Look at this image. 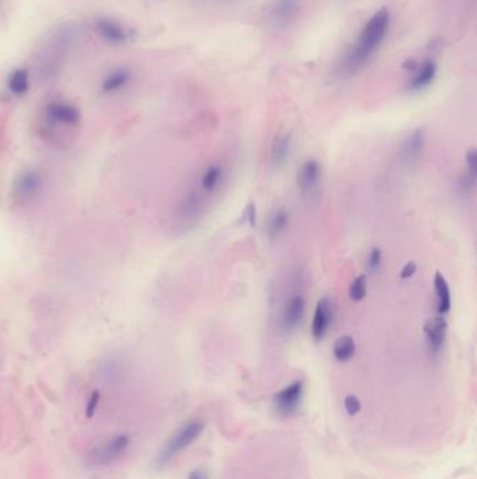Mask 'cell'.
Segmentation results:
<instances>
[{"label":"cell","mask_w":477,"mask_h":479,"mask_svg":"<svg viewBox=\"0 0 477 479\" xmlns=\"http://www.w3.org/2000/svg\"><path fill=\"white\" fill-rule=\"evenodd\" d=\"M390 16L386 9L377 11L363 28L356 48L349 55L346 69L349 73H356L381 45L389 30Z\"/></svg>","instance_id":"obj_1"},{"label":"cell","mask_w":477,"mask_h":479,"mask_svg":"<svg viewBox=\"0 0 477 479\" xmlns=\"http://www.w3.org/2000/svg\"><path fill=\"white\" fill-rule=\"evenodd\" d=\"M203 429H204V424L199 419H193V421L184 424L167 440V443L163 446V448L157 454L155 467L157 468L167 467L180 453L187 450L192 443H194L200 437Z\"/></svg>","instance_id":"obj_2"},{"label":"cell","mask_w":477,"mask_h":479,"mask_svg":"<svg viewBox=\"0 0 477 479\" xmlns=\"http://www.w3.org/2000/svg\"><path fill=\"white\" fill-rule=\"evenodd\" d=\"M44 118L48 127H50L52 129H56V128L70 129V128H77L80 125L82 112L75 104L69 101L55 99V101H50L45 107Z\"/></svg>","instance_id":"obj_3"},{"label":"cell","mask_w":477,"mask_h":479,"mask_svg":"<svg viewBox=\"0 0 477 479\" xmlns=\"http://www.w3.org/2000/svg\"><path fill=\"white\" fill-rule=\"evenodd\" d=\"M44 184H45V177L40 170L27 168L14 178L13 185H11V196L16 202H20V203L30 202L41 193Z\"/></svg>","instance_id":"obj_4"},{"label":"cell","mask_w":477,"mask_h":479,"mask_svg":"<svg viewBox=\"0 0 477 479\" xmlns=\"http://www.w3.org/2000/svg\"><path fill=\"white\" fill-rule=\"evenodd\" d=\"M131 438L126 434H119L92 453V463L96 465H109L116 461L129 447Z\"/></svg>","instance_id":"obj_5"},{"label":"cell","mask_w":477,"mask_h":479,"mask_svg":"<svg viewBox=\"0 0 477 479\" xmlns=\"http://www.w3.org/2000/svg\"><path fill=\"white\" fill-rule=\"evenodd\" d=\"M302 397H304V383L301 380L294 382L275 395V407L278 412H280L285 416L294 415L302 404Z\"/></svg>","instance_id":"obj_6"},{"label":"cell","mask_w":477,"mask_h":479,"mask_svg":"<svg viewBox=\"0 0 477 479\" xmlns=\"http://www.w3.org/2000/svg\"><path fill=\"white\" fill-rule=\"evenodd\" d=\"M334 306L329 297H322L315 307L314 320H312V336L317 340H322L331 325L334 324Z\"/></svg>","instance_id":"obj_7"},{"label":"cell","mask_w":477,"mask_h":479,"mask_svg":"<svg viewBox=\"0 0 477 479\" xmlns=\"http://www.w3.org/2000/svg\"><path fill=\"white\" fill-rule=\"evenodd\" d=\"M97 33L109 44L121 45L129 41L131 33L118 21L108 18V17H99L96 20Z\"/></svg>","instance_id":"obj_8"},{"label":"cell","mask_w":477,"mask_h":479,"mask_svg":"<svg viewBox=\"0 0 477 479\" xmlns=\"http://www.w3.org/2000/svg\"><path fill=\"white\" fill-rule=\"evenodd\" d=\"M446 320L442 316L432 317L424 325V334L427 338L429 352L432 355H438L442 350L445 336H446Z\"/></svg>","instance_id":"obj_9"},{"label":"cell","mask_w":477,"mask_h":479,"mask_svg":"<svg viewBox=\"0 0 477 479\" xmlns=\"http://www.w3.org/2000/svg\"><path fill=\"white\" fill-rule=\"evenodd\" d=\"M321 178V166L317 160H307L298 171V188L304 196L317 190Z\"/></svg>","instance_id":"obj_10"},{"label":"cell","mask_w":477,"mask_h":479,"mask_svg":"<svg viewBox=\"0 0 477 479\" xmlns=\"http://www.w3.org/2000/svg\"><path fill=\"white\" fill-rule=\"evenodd\" d=\"M305 314V300L302 296H292L285 306L282 314V324L286 331H294L302 323Z\"/></svg>","instance_id":"obj_11"},{"label":"cell","mask_w":477,"mask_h":479,"mask_svg":"<svg viewBox=\"0 0 477 479\" xmlns=\"http://www.w3.org/2000/svg\"><path fill=\"white\" fill-rule=\"evenodd\" d=\"M424 146H426L424 131L423 129L415 131L402 146V150H400L402 160L406 161V163H412V161L417 160L420 157V154L423 153Z\"/></svg>","instance_id":"obj_12"},{"label":"cell","mask_w":477,"mask_h":479,"mask_svg":"<svg viewBox=\"0 0 477 479\" xmlns=\"http://www.w3.org/2000/svg\"><path fill=\"white\" fill-rule=\"evenodd\" d=\"M131 72L128 69H116L108 73L102 83H101V92L104 95H115L121 90H124L129 82H131Z\"/></svg>","instance_id":"obj_13"},{"label":"cell","mask_w":477,"mask_h":479,"mask_svg":"<svg viewBox=\"0 0 477 479\" xmlns=\"http://www.w3.org/2000/svg\"><path fill=\"white\" fill-rule=\"evenodd\" d=\"M298 0H278L272 10V21L276 27L285 28L297 14Z\"/></svg>","instance_id":"obj_14"},{"label":"cell","mask_w":477,"mask_h":479,"mask_svg":"<svg viewBox=\"0 0 477 479\" xmlns=\"http://www.w3.org/2000/svg\"><path fill=\"white\" fill-rule=\"evenodd\" d=\"M7 89L13 96H26L30 90V73L24 68L14 69L7 77Z\"/></svg>","instance_id":"obj_15"},{"label":"cell","mask_w":477,"mask_h":479,"mask_svg":"<svg viewBox=\"0 0 477 479\" xmlns=\"http://www.w3.org/2000/svg\"><path fill=\"white\" fill-rule=\"evenodd\" d=\"M434 288H435V291H437V296H438V306H437V311L438 314H446L449 310H451V290H449V286H448V282L446 279L439 274L437 272L435 274V278H434Z\"/></svg>","instance_id":"obj_16"},{"label":"cell","mask_w":477,"mask_h":479,"mask_svg":"<svg viewBox=\"0 0 477 479\" xmlns=\"http://www.w3.org/2000/svg\"><path fill=\"white\" fill-rule=\"evenodd\" d=\"M290 151H291V136H290V134L278 136L272 144V151H270L272 163L276 167L283 166L286 163L288 156H290Z\"/></svg>","instance_id":"obj_17"},{"label":"cell","mask_w":477,"mask_h":479,"mask_svg":"<svg viewBox=\"0 0 477 479\" xmlns=\"http://www.w3.org/2000/svg\"><path fill=\"white\" fill-rule=\"evenodd\" d=\"M437 73V66L432 60H427L422 65V68L419 69L417 75L413 77L412 83H410V89L412 90H422L424 87L429 86L435 77Z\"/></svg>","instance_id":"obj_18"},{"label":"cell","mask_w":477,"mask_h":479,"mask_svg":"<svg viewBox=\"0 0 477 479\" xmlns=\"http://www.w3.org/2000/svg\"><path fill=\"white\" fill-rule=\"evenodd\" d=\"M356 353V342L351 336H340L334 345V356L337 362H349Z\"/></svg>","instance_id":"obj_19"},{"label":"cell","mask_w":477,"mask_h":479,"mask_svg":"<svg viewBox=\"0 0 477 479\" xmlns=\"http://www.w3.org/2000/svg\"><path fill=\"white\" fill-rule=\"evenodd\" d=\"M288 227V213L285 209H278L269 219L268 233L272 239H279Z\"/></svg>","instance_id":"obj_20"},{"label":"cell","mask_w":477,"mask_h":479,"mask_svg":"<svg viewBox=\"0 0 477 479\" xmlns=\"http://www.w3.org/2000/svg\"><path fill=\"white\" fill-rule=\"evenodd\" d=\"M221 174H223L221 167H219V166H210L204 171V174L202 176L200 184H202L203 191L207 192V193L214 191L217 188L220 180H221Z\"/></svg>","instance_id":"obj_21"},{"label":"cell","mask_w":477,"mask_h":479,"mask_svg":"<svg viewBox=\"0 0 477 479\" xmlns=\"http://www.w3.org/2000/svg\"><path fill=\"white\" fill-rule=\"evenodd\" d=\"M349 296L353 301H361L367 296V276L366 275H360L351 282L349 288Z\"/></svg>","instance_id":"obj_22"},{"label":"cell","mask_w":477,"mask_h":479,"mask_svg":"<svg viewBox=\"0 0 477 479\" xmlns=\"http://www.w3.org/2000/svg\"><path fill=\"white\" fill-rule=\"evenodd\" d=\"M382 262V252L381 249L378 247H374L370 252V257H368V269L371 272H377L381 267Z\"/></svg>","instance_id":"obj_23"},{"label":"cell","mask_w":477,"mask_h":479,"mask_svg":"<svg viewBox=\"0 0 477 479\" xmlns=\"http://www.w3.org/2000/svg\"><path fill=\"white\" fill-rule=\"evenodd\" d=\"M99 399H101V394H99L98 389H94V391L92 392L89 401H87V405H86V416H87L89 419L94 416L97 407H98V404H99Z\"/></svg>","instance_id":"obj_24"},{"label":"cell","mask_w":477,"mask_h":479,"mask_svg":"<svg viewBox=\"0 0 477 479\" xmlns=\"http://www.w3.org/2000/svg\"><path fill=\"white\" fill-rule=\"evenodd\" d=\"M344 407L349 415H356L361 409V402L356 395H347L344 399Z\"/></svg>","instance_id":"obj_25"},{"label":"cell","mask_w":477,"mask_h":479,"mask_svg":"<svg viewBox=\"0 0 477 479\" xmlns=\"http://www.w3.org/2000/svg\"><path fill=\"white\" fill-rule=\"evenodd\" d=\"M466 164H468V171L471 176L476 177L477 173V151L476 149H471L466 153Z\"/></svg>","instance_id":"obj_26"},{"label":"cell","mask_w":477,"mask_h":479,"mask_svg":"<svg viewBox=\"0 0 477 479\" xmlns=\"http://www.w3.org/2000/svg\"><path fill=\"white\" fill-rule=\"evenodd\" d=\"M243 219L251 227H256V208L253 203H249L243 210Z\"/></svg>","instance_id":"obj_27"},{"label":"cell","mask_w":477,"mask_h":479,"mask_svg":"<svg viewBox=\"0 0 477 479\" xmlns=\"http://www.w3.org/2000/svg\"><path fill=\"white\" fill-rule=\"evenodd\" d=\"M416 271H417L416 262L410 261V262H407V264L402 268V271H400V278H402L403 281H405V279H410V278L416 274Z\"/></svg>","instance_id":"obj_28"},{"label":"cell","mask_w":477,"mask_h":479,"mask_svg":"<svg viewBox=\"0 0 477 479\" xmlns=\"http://www.w3.org/2000/svg\"><path fill=\"white\" fill-rule=\"evenodd\" d=\"M188 479H209L207 478V474L203 471V470H194L192 471L190 474Z\"/></svg>","instance_id":"obj_29"}]
</instances>
